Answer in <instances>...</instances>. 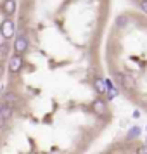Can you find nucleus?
<instances>
[{"instance_id": "7ed1b4c3", "label": "nucleus", "mask_w": 147, "mask_h": 154, "mask_svg": "<svg viewBox=\"0 0 147 154\" xmlns=\"http://www.w3.org/2000/svg\"><path fill=\"white\" fill-rule=\"evenodd\" d=\"M26 50H28V40H26V36L24 35H19L17 38H16V42H14L16 56H23Z\"/></svg>"}, {"instance_id": "f03ea898", "label": "nucleus", "mask_w": 147, "mask_h": 154, "mask_svg": "<svg viewBox=\"0 0 147 154\" xmlns=\"http://www.w3.org/2000/svg\"><path fill=\"white\" fill-rule=\"evenodd\" d=\"M92 111L95 112L97 116L104 118L106 114H107V102L102 100V99H95V100L92 102Z\"/></svg>"}, {"instance_id": "9d476101", "label": "nucleus", "mask_w": 147, "mask_h": 154, "mask_svg": "<svg viewBox=\"0 0 147 154\" xmlns=\"http://www.w3.org/2000/svg\"><path fill=\"white\" fill-rule=\"evenodd\" d=\"M140 126H132L130 130H128V133H126V139L128 140H135V139H139V135H140Z\"/></svg>"}, {"instance_id": "ddd939ff", "label": "nucleus", "mask_w": 147, "mask_h": 154, "mask_svg": "<svg viewBox=\"0 0 147 154\" xmlns=\"http://www.w3.org/2000/svg\"><path fill=\"white\" fill-rule=\"evenodd\" d=\"M5 125H7V121H5V119H4V116L0 114V132H2L4 128H5Z\"/></svg>"}, {"instance_id": "2eb2a0df", "label": "nucleus", "mask_w": 147, "mask_h": 154, "mask_svg": "<svg viewBox=\"0 0 147 154\" xmlns=\"http://www.w3.org/2000/svg\"><path fill=\"white\" fill-rule=\"evenodd\" d=\"M145 146H147V139H145Z\"/></svg>"}, {"instance_id": "0eeeda50", "label": "nucleus", "mask_w": 147, "mask_h": 154, "mask_svg": "<svg viewBox=\"0 0 147 154\" xmlns=\"http://www.w3.org/2000/svg\"><path fill=\"white\" fill-rule=\"evenodd\" d=\"M93 87H95L97 94H107V82L102 80V78H95L93 80Z\"/></svg>"}, {"instance_id": "4468645a", "label": "nucleus", "mask_w": 147, "mask_h": 154, "mask_svg": "<svg viewBox=\"0 0 147 154\" xmlns=\"http://www.w3.org/2000/svg\"><path fill=\"white\" fill-rule=\"evenodd\" d=\"M140 7H142V11L147 14V0H142V2H140Z\"/></svg>"}, {"instance_id": "f8f14e48", "label": "nucleus", "mask_w": 147, "mask_h": 154, "mask_svg": "<svg viewBox=\"0 0 147 154\" xmlns=\"http://www.w3.org/2000/svg\"><path fill=\"white\" fill-rule=\"evenodd\" d=\"M116 24H118L119 28H121V26H125V24H126V16H119L118 21H116Z\"/></svg>"}, {"instance_id": "6e6552de", "label": "nucleus", "mask_w": 147, "mask_h": 154, "mask_svg": "<svg viewBox=\"0 0 147 154\" xmlns=\"http://www.w3.org/2000/svg\"><path fill=\"white\" fill-rule=\"evenodd\" d=\"M0 114H2V116H4V119L9 123V119L12 118V106L0 104Z\"/></svg>"}, {"instance_id": "20e7f679", "label": "nucleus", "mask_w": 147, "mask_h": 154, "mask_svg": "<svg viewBox=\"0 0 147 154\" xmlns=\"http://www.w3.org/2000/svg\"><path fill=\"white\" fill-rule=\"evenodd\" d=\"M23 68V56H12L9 59V71L11 73H19Z\"/></svg>"}, {"instance_id": "1a4fd4ad", "label": "nucleus", "mask_w": 147, "mask_h": 154, "mask_svg": "<svg viewBox=\"0 0 147 154\" xmlns=\"http://www.w3.org/2000/svg\"><path fill=\"white\" fill-rule=\"evenodd\" d=\"M4 12L7 16H12L16 12V0H5L4 2Z\"/></svg>"}, {"instance_id": "9b49d317", "label": "nucleus", "mask_w": 147, "mask_h": 154, "mask_svg": "<svg viewBox=\"0 0 147 154\" xmlns=\"http://www.w3.org/2000/svg\"><path fill=\"white\" fill-rule=\"evenodd\" d=\"M135 154H147V146H145V144L139 146V147H137V151H135Z\"/></svg>"}, {"instance_id": "423d86ee", "label": "nucleus", "mask_w": 147, "mask_h": 154, "mask_svg": "<svg viewBox=\"0 0 147 154\" xmlns=\"http://www.w3.org/2000/svg\"><path fill=\"white\" fill-rule=\"evenodd\" d=\"M17 94H14V92H5L4 94V97H2V104H7V106H14L16 102H17Z\"/></svg>"}, {"instance_id": "39448f33", "label": "nucleus", "mask_w": 147, "mask_h": 154, "mask_svg": "<svg viewBox=\"0 0 147 154\" xmlns=\"http://www.w3.org/2000/svg\"><path fill=\"white\" fill-rule=\"evenodd\" d=\"M118 80H119V83L123 85V88H126V90H133L135 82H133V78L130 76V75H126V73H118Z\"/></svg>"}, {"instance_id": "f257e3e1", "label": "nucleus", "mask_w": 147, "mask_h": 154, "mask_svg": "<svg viewBox=\"0 0 147 154\" xmlns=\"http://www.w3.org/2000/svg\"><path fill=\"white\" fill-rule=\"evenodd\" d=\"M0 33H2V36H4L5 40L12 38V36H14V33H16L14 21H12V19H5V21L2 23V26H0Z\"/></svg>"}]
</instances>
